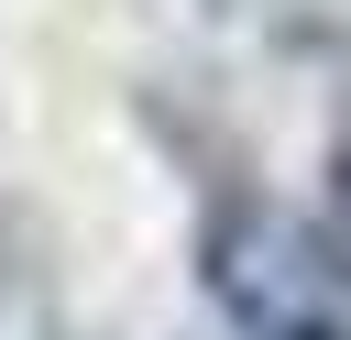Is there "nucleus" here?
Instances as JSON below:
<instances>
[{"label": "nucleus", "instance_id": "f257e3e1", "mask_svg": "<svg viewBox=\"0 0 351 340\" xmlns=\"http://www.w3.org/2000/svg\"><path fill=\"white\" fill-rule=\"evenodd\" d=\"M318 252L296 241V230H274V219H219L208 230V285H219V307L252 329V340H351L329 307H318Z\"/></svg>", "mask_w": 351, "mask_h": 340}]
</instances>
